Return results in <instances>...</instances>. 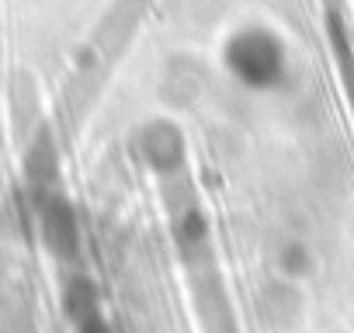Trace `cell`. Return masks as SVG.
<instances>
[{
  "label": "cell",
  "instance_id": "obj_1",
  "mask_svg": "<svg viewBox=\"0 0 354 333\" xmlns=\"http://www.w3.org/2000/svg\"><path fill=\"white\" fill-rule=\"evenodd\" d=\"M223 66L247 91H278L288 80V46L281 32L250 21L226 35Z\"/></svg>",
  "mask_w": 354,
  "mask_h": 333
},
{
  "label": "cell",
  "instance_id": "obj_2",
  "mask_svg": "<svg viewBox=\"0 0 354 333\" xmlns=\"http://www.w3.org/2000/svg\"><path fill=\"white\" fill-rule=\"evenodd\" d=\"M129 153L132 160L149 171L156 181H170L177 174H188L192 166V149H188V135L167 115H153L146 122H139L129 135Z\"/></svg>",
  "mask_w": 354,
  "mask_h": 333
},
{
  "label": "cell",
  "instance_id": "obj_3",
  "mask_svg": "<svg viewBox=\"0 0 354 333\" xmlns=\"http://www.w3.org/2000/svg\"><path fill=\"white\" fill-rule=\"evenodd\" d=\"M188 285H192V302L202 323V333H240L236 323V309L230 302L223 271H219V257L188 264Z\"/></svg>",
  "mask_w": 354,
  "mask_h": 333
},
{
  "label": "cell",
  "instance_id": "obj_4",
  "mask_svg": "<svg viewBox=\"0 0 354 333\" xmlns=\"http://www.w3.org/2000/svg\"><path fill=\"white\" fill-rule=\"evenodd\" d=\"M39 233L53 257L73 264L80 257V219L66 195L39 191Z\"/></svg>",
  "mask_w": 354,
  "mask_h": 333
},
{
  "label": "cell",
  "instance_id": "obj_5",
  "mask_svg": "<svg viewBox=\"0 0 354 333\" xmlns=\"http://www.w3.org/2000/svg\"><path fill=\"white\" fill-rule=\"evenodd\" d=\"M257 309H261V319L268 330H278V333L295 330L306 316V298H302L299 281L281 278V274L268 278L261 295H257Z\"/></svg>",
  "mask_w": 354,
  "mask_h": 333
},
{
  "label": "cell",
  "instance_id": "obj_6",
  "mask_svg": "<svg viewBox=\"0 0 354 333\" xmlns=\"http://www.w3.org/2000/svg\"><path fill=\"white\" fill-rule=\"evenodd\" d=\"M326 39H330V49H333V59H337V73H340L351 115H354V42H351V25H347L337 0H326Z\"/></svg>",
  "mask_w": 354,
  "mask_h": 333
},
{
  "label": "cell",
  "instance_id": "obj_7",
  "mask_svg": "<svg viewBox=\"0 0 354 333\" xmlns=\"http://www.w3.org/2000/svg\"><path fill=\"white\" fill-rule=\"evenodd\" d=\"M25 174H28L35 191H53V181L59 174V153H56V142H53L49 132H42L32 142L28 160H25Z\"/></svg>",
  "mask_w": 354,
  "mask_h": 333
},
{
  "label": "cell",
  "instance_id": "obj_8",
  "mask_svg": "<svg viewBox=\"0 0 354 333\" xmlns=\"http://www.w3.org/2000/svg\"><path fill=\"white\" fill-rule=\"evenodd\" d=\"M63 312H66V319L73 326L91 319V316H101V292H97V285L87 274H73L66 281V288H63Z\"/></svg>",
  "mask_w": 354,
  "mask_h": 333
},
{
  "label": "cell",
  "instance_id": "obj_9",
  "mask_svg": "<svg viewBox=\"0 0 354 333\" xmlns=\"http://www.w3.org/2000/svg\"><path fill=\"white\" fill-rule=\"evenodd\" d=\"M274 267H278L281 278H292V281L309 278V271H313V250H309V243L285 240L278 247V254H274Z\"/></svg>",
  "mask_w": 354,
  "mask_h": 333
},
{
  "label": "cell",
  "instance_id": "obj_10",
  "mask_svg": "<svg viewBox=\"0 0 354 333\" xmlns=\"http://www.w3.org/2000/svg\"><path fill=\"white\" fill-rule=\"evenodd\" d=\"M77 333H115V330H111V323H108L104 312H101V316H91V319L77 323Z\"/></svg>",
  "mask_w": 354,
  "mask_h": 333
}]
</instances>
